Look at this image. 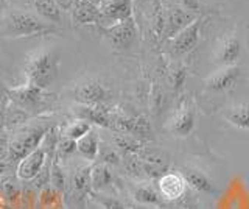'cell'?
I'll return each mask as SVG.
<instances>
[{
  "label": "cell",
  "mask_w": 249,
  "mask_h": 209,
  "mask_svg": "<svg viewBox=\"0 0 249 209\" xmlns=\"http://www.w3.org/2000/svg\"><path fill=\"white\" fill-rule=\"evenodd\" d=\"M241 55V44L238 41L237 36H229L224 38V39L218 45L216 50V63L224 66H235Z\"/></svg>",
  "instance_id": "12"
},
{
  "label": "cell",
  "mask_w": 249,
  "mask_h": 209,
  "mask_svg": "<svg viewBox=\"0 0 249 209\" xmlns=\"http://www.w3.org/2000/svg\"><path fill=\"white\" fill-rule=\"evenodd\" d=\"M76 114H78V119H83L86 122H89L90 125L95 123L98 127H103V128H111L112 127V122H111V115H109L103 108L100 106H78L76 108Z\"/></svg>",
  "instance_id": "15"
},
{
  "label": "cell",
  "mask_w": 249,
  "mask_h": 209,
  "mask_svg": "<svg viewBox=\"0 0 249 209\" xmlns=\"http://www.w3.org/2000/svg\"><path fill=\"white\" fill-rule=\"evenodd\" d=\"M0 169H2V164H0Z\"/></svg>",
  "instance_id": "34"
},
{
  "label": "cell",
  "mask_w": 249,
  "mask_h": 209,
  "mask_svg": "<svg viewBox=\"0 0 249 209\" xmlns=\"http://www.w3.org/2000/svg\"><path fill=\"white\" fill-rule=\"evenodd\" d=\"M58 152H59L61 156H69V154L75 153L76 152V141L64 136L62 139H59V142H58Z\"/></svg>",
  "instance_id": "28"
},
{
  "label": "cell",
  "mask_w": 249,
  "mask_h": 209,
  "mask_svg": "<svg viewBox=\"0 0 249 209\" xmlns=\"http://www.w3.org/2000/svg\"><path fill=\"white\" fill-rule=\"evenodd\" d=\"M132 197L137 203L145 206H158L160 203V197L158 195V192L150 186H137L132 190Z\"/></svg>",
  "instance_id": "24"
},
{
  "label": "cell",
  "mask_w": 249,
  "mask_h": 209,
  "mask_svg": "<svg viewBox=\"0 0 249 209\" xmlns=\"http://www.w3.org/2000/svg\"><path fill=\"white\" fill-rule=\"evenodd\" d=\"M238 67L237 66H224L218 71L212 72L206 78V88L212 92H221L231 89L238 80Z\"/></svg>",
  "instance_id": "8"
},
{
  "label": "cell",
  "mask_w": 249,
  "mask_h": 209,
  "mask_svg": "<svg viewBox=\"0 0 249 209\" xmlns=\"http://www.w3.org/2000/svg\"><path fill=\"white\" fill-rule=\"evenodd\" d=\"M112 141H114L115 149H119L124 154H137L140 152V149H142V144H140L139 139H136L131 134H126V133L114 134Z\"/></svg>",
  "instance_id": "23"
},
{
  "label": "cell",
  "mask_w": 249,
  "mask_h": 209,
  "mask_svg": "<svg viewBox=\"0 0 249 209\" xmlns=\"http://www.w3.org/2000/svg\"><path fill=\"white\" fill-rule=\"evenodd\" d=\"M54 2H56V5L59 6L61 10H70L75 0H54Z\"/></svg>",
  "instance_id": "31"
},
{
  "label": "cell",
  "mask_w": 249,
  "mask_h": 209,
  "mask_svg": "<svg viewBox=\"0 0 249 209\" xmlns=\"http://www.w3.org/2000/svg\"><path fill=\"white\" fill-rule=\"evenodd\" d=\"M112 183V173L106 164H95L90 169V184L92 190H100Z\"/></svg>",
  "instance_id": "22"
},
{
  "label": "cell",
  "mask_w": 249,
  "mask_h": 209,
  "mask_svg": "<svg viewBox=\"0 0 249 209\" xmlns=\"http://www.w3.org/2000/svg\"><path fill=\"white\" fill-rule=\"evenodd\" d=\"M224 120L231 123L232 127L238 130L249 131V105L248 103H237L233 106L226 108L223 113Z\"/></svg>",
  "instance_id": "16"
},
{
  "label": "cell",
  "mask_w": 249,
  "mask_h": 209,
  "mask_svg": "<svg viewBox=\"0 0 249 209\" xmlns=\"http://www.w3.org/2000/svg\"><path fill=\"white\" fill-rule=\"evenodd\" d=\"M54 32L50 22L44 20L36 14L25 11H11L3 18L2 35L10 38H27L37 35H49Z\"/></svg>",
  "instance_id": "2"
},
{
  "label": "cell",
  "mask_w": 249,
  "mask_h": 209,
  "mask_svg": "<svg viewBox=\"0 0 249 209\" xmlns=\"http://www.w3.org/2000/svg\"><path fill=\"white\" fill-rule=\"evenodd\" d=\"M73 98L84 106H100L111 98V92L97 80L80 83L73 91Z\"/></svg>",
  "instance_id": "4"
},
{
  "label": "cell",
  "mask_w": 249,
  "mask_h": 209,
  "mask_svg": "<svg viewBox=\"0 0 249 209\" xmlns=\"http://www.w3.org/2000/svg\"><path fill=\"white\" fill-rule=\"evenodd\" d=\"M90 130H92V125H90L89 122H86L83 119H78V120L72 122L67 127L66 136L70 137V139H73V141H80V139L88 134Z\"/></svg>",
  "instance_id": "25"
},
{
  "label": "cell",
  "mask_w": 249,
  "mask_h": 209,
  "mask_svg": "<svg viewBox=\"0 0 249 209\" xmlns=\"http://www.w3.org/2000/svg\"><path fill=\"white\" fill-rule=\"evenodd\" d=\"M101 159H103V164H112V166H115V164H119L120 162V156L119 154L115 153V150H106V152H103V154H101Z\"/></svg>",
  "instance_id": "30"
},
{
  "label": "cell",
  "mask_w": 249,
  "mask_h": 209,
  "mask_svg": "<svg viewBox=\"0 0 249 209\" xmlns=\"http://www.w3.org/2000/svg\"><path fill=\"white\" fill-rule=\"evenodd\" d=\"M70 13H72V18L76 24L81 25L92 24V22H97L101 18L100 6L92 3L90 0H75Z\"/></svg>",
  "instance_id": "13"
},
{
  "label": "cell",
  "mask_w": 249,
  "mask_h": 209,
  "mask_svg": "<svg viewBox=\"0 0 249 209\" xmlns=\"http://www.w3.org/2000/svg\"><path fill=\"white\" fill-rule=\"evenodd\" d=\"M11 98L14 102H18L20 106L23 108H35L39 102H41V97H42V89H37L31 84H25V86L18 88V89H13L11 92Z\"/></svg>",
  "instance_id": "18"
},
{
  "label": "cell",
  "mask_w": 249,
  "mask_h": 209,
  "mask_svg": "<svg viewBox=\"0 0 249 209\" xmlns=\"http://www.w3.org/2000/svg\"><path fill=\"white\" fill-rule=\"evenodd\" d=\"M28 2H31V3H33V2H35V0H28Z\"/></svg>",
  "instance_id": "33"
},
{
  "label": "cell",
  "mask_w": 249,
  "mask_h": 209,
  "mask_svg": "<svg viewBox=\"0 0 249 209\" xmlns=\"http://www.w3.org/2000/svg\"><path fill=\"white\" fill-rule=\"evenodd\" d=\"M106 36L109 38V41L112 42L114 47L117 49H128L132 44L136 38V28L132 20H122L115 22L111 27L106 30Z\"/></svg>",
  "instance_id": "9"
},
{
  "label": "cell",
  "mask_w": 249,
  "mask_h": 209,
  "mask_svg": "<svg viewBox=\"0 0 249 209\" xmlns=\"http://www.w3.org/2000/svg\"><path fill=\"white\" fill-rule=\"evenodd\" d=\"M50 181L53 189L56 192H64L66 189V175L62 172L61 166L58 162H53L52 164V172H50Z\"/></svg>",
  "instance_id": "27"
},
{
  "label": "cell",
  "mask_w": 249,
  "mask_h": 209,
  "mask_svg": "<svg viewBox=\"0 0 249 209\" xmlns=\"http://www.w3.org/2000/svg\"><path fill=\"white\" fill-rule=\"evenodd\" d=\"M159 192L163 198L167 200H179L184 193H185V188L187 184L184 181V178L181 173H176V172H168V173H163L159 178Z\"/></svg>",
  "instance_id": "10"
},
{
  "label": "cell",
  "mask_w": 249,
  "mask_h": 209,
  "mask_svg": "<svg viewBox=\"0 0 249 209\" xmlns=\"http://www.w3.org/2000/svg\"><path fill=\"white\" fill-rule=\"evenodd\" d=\"M47 136V127H33L16 136L14 141L10 144V159H23L37 147H41V141Z\"/></svg>",
  "instance_id": "3"
},
{
  "label": "cell",
  "mask_w": 249,
  "mask_h": 209,
  "mask_svg": "<svg viewBox=\"0 0 249 209\" xmlns=\"http://www.w3.org/2000/svg\"><path fill=\"white\" fill-rule=\"evenodd\" d=\"M181 175L184 178L185 184L192 188L193 190H196L199 193H215V186L213 183L209 180V178L201 172V170L195 169V167H184L181 170Z\"/></svg>",
  "instance_id": "14"
},
{
  "label": "cell",
  "mask_w": 249,
  "mask_h": 209,
  "mask_svg": "<svg viewBox=\"0 0 249 209\" xmlns=\"http://www.w3.org/2000/svg\"><path fill=\"white\" fill-rule=\"evenodd\" d=\"M90 169L92 166H86L78 169L72 176V190L76 195L84 197L89 195L92 192V184H90Z\"/></svg>",
  "instance_id": "21"
},
{
  "label": "cell",
  "mask_w": 249,
  "mask_h": 209,
  "mask_svg": "<svg viewBox=\"0 0 249 209\" xmlns=\"http://www.w3.org/2000/svg\"><path fill=\"white\" fill-rule=\"evenodd\" d=\"M195 122H196V114H195V110L190 105L182 103L181 106H179V110L173 114V117H171L168 128L175 136L187 137L193 133Z\"/></svg>",
  "instance_id": "5"
},
{
  "label": "cell",
  "mask_w": 249,
  "mask_h": 209,
  "mask_svg": "<svg viewBox=\"0 0 249 209\" xmlns=\"http://www.w3.org/2000/svg\"><path fill=\"white\" fill-rule=\"evenodd\" d=\"M101 16L115 22L131 19V0H101Z\"/></svg>",
  "instance_id": "11"
},
{
  "label": "cell",
  "mask_w": 249,
  "mask_h": 209,
  "mask_svg": "<svg viewBox=\"0 0 249 209\" xmlns=\"http://www.w3.org/2000/svg\"><path fill=\"white\" fill-rule=\"evenodd\" d=\"M47 159V150L44 147H37L30 154L23 158L18 166V176L23 181L35 180V178L42 172L44 164Z\"/></svg>",
  "instance_id": "6"
},
{
  "label": "cell",
  "mask_w": 249,
  "mask_h": 209,
  "mask_svg": "<svg viewBox=\"0 0 249 209\" xmlns=\"http://www.w3.org/2000/svg\"><path fill=\"white\" fill-rule=\"evenodd\" d=\"M185 209H199V208H198L196 205H192V203H187V205H185Z\"/></svg>",
  "instance_id": "32"
},
{
  "label": "cell",
  "mask_w": 249,
  "mask_h": 209,
  "mask_svg": "<svg viewBox=\"0 0 249 209\" xmlns=\"http://www.w3.org/2000/svg\"><path fill=\"white\" fill-rule=\"evenodd\" d=\"M185 75H187L185 67H182V66H178V67L173 69V71H171L170 80H171V84H173L175 91H179L182 88V84L185 81Z\"/></svg>",
  "instance_id": "29"
},
{
  "label": "cell",
  "mask_w": 249,
  "mask_h": 209,
  "mask_svg": "<svg viewBox=\"0 0 249 209\" xmlns=\"http://www.w3.org/2000/svg\"><path fill=\"white\" fill-rule=\"evenodd\" d=\"M59 57L54 50L42 49L33 52L25 61L27 83L37 89L49 88L58 78Z\"/></svg>",
  "instance_id": "1"
},
{
  "label": "cell",
  "mask_w": 249,
  "mask_h": 209,
  "mask_svg": "<svg viewBox=\"0 0 249 209\" xmlns=\"http://www.w3.org/2000/svg\"><path fill=\"white\" fill-rule=\"evenodd\" d=\"M76 152L88 161H93L98 156L100 142H98V134L95 131L90 130L84 137H81L80 141H76Z\"/></svg>",
  "instance_id": "19"
},
{
  "label": "cell",
  "mask_w": 249,
  "mask_h": 209,
  "mask_svg": "<svg viewBox=\"0 0 249 209\" xmlns=\"http://www.w3.org/2000/svg\"><path fill=\"white\" fill-rule=\"evenodd\" d=\"M89 195L92 197V200L101 208V209H126L124 205L120 200H117L114 197H107V195H101V193H95L90 192Z\"/></svg>",
  "instance_id": "26"
},
{
  "label": "cell",
  "mask_w": 249,
  "mask_h": 209,
  "mask_svg": "<svg viewBox=\"0 0 249 209\" xmlns=\"http://www.w3.org/2000/svg\"><path fill=\"white\" fill-rule=\"evenodd\" d=\"M199 27H201V19H195L192 24L187 25L182 32H179L173 38V44H171V49H173L175 55L181 57L189 53L195 45L198 44L199 39Z\"/></svg>",
  "instance_id": "7"
},
{
  "label": "cell",
  "mask_w": 249,
  "mask_h": 209,
  "mask_svg": "<svg viewBox=\"0 0 249 209\" xmlns=\"http://www.w3.org/2000/svg\"><path fill=\"white\" fill-rule=\"evenodd\" d=\"M196 19L190 14L189 11L181 10V8H173L170 11V16H168V22H167V28H165V35L167 38H175L179 32L192 24V22Z\"/></svg>",
  "instance_id": "17"
},
{
  "label": "cell",
  "mask_w": 249,
  "mask_h": 209,
  "mask_svg": "<svg viewBox=\"0 0 249 209\" xmlns=\"http://www.w3.org/2000/svg\"><path fill=\"white\" fill-rule=\"evenodd\" d=\"M33 6L44 20L50 22V24H61L62 10L56 5L54 0H35Z\"/></svg>",
  "instance_id": "20"
}]
</instances>
